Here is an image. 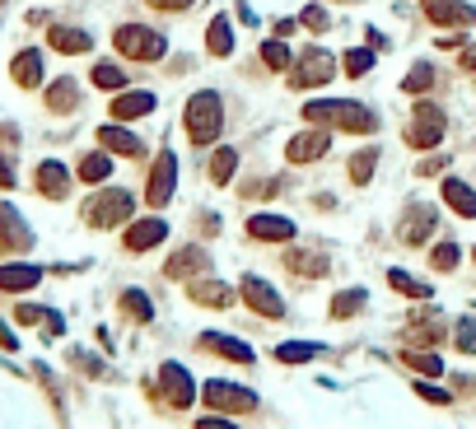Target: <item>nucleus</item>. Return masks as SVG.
<instances>
[{
  "label": "nucleus",
  "mask_w": 476,
  "mask_h": 429,
  "mask_svg": "<svg viewBox=\"0 0 476 429\" xmlns=\"http://www.w3.org/2000/svg\"><path fill=\"white\" fill-rule=\"evenodd\" d=\"M113 43L127 61H163V52H169V37L159 29H145V24H121L113 33Z\"/></svg>",
  "instance_id": "nucleus-4"
},
{
  "label": "nucleus",
  "mask_w": 476,
  "mask_h": 429,
  "mask_svg": "<svg viewBox=\"0 0 476 429\" xmlns=\"http://www.w3.org/2000/svg\"><path fill=\"white\" fill-rule=\"evenodd\" d=\"M238 294H243V303L247 309H253L257 318H285V299L271 290V285H266L262 276H243V285H238Z\"/></svg>",
  "instance_id": "nucleus-9"
},
{
  "label": "nucleus",
  "mask_w": 476,
  "mask_h": 429,
  "mask_svg": "<svg viewBox=\"0 0 476 429\" xmlns=\"http://www.w3.org/2000/svg\"><path fill=\"white\" fill-rule=\"evenodd\" d=\"M444 127H448V117H444L439 103H416V112H411V121H406V145L411 150L444 145Z\"/></svg>",
  "instance_id": "nucleus-6"
},
{
  "label": "nucleus",
  "mask_w": 476,
  "mask_h": 429,
  "mask_svg": "<svg viewBox=\"0 0 476 429\" xmlns=\"http://www.w3.org/2000/svg\"><path fill=\"white\" fill-rule=\"evenodd\" d=\"M131 210H136V196L121 192V187H108V192H98L85 206V219L94 224V229H117V224L131 219Z\"/></svg>",
  "instance_id": "nucleus-5"
},
{
  "label": "nucleus",
  "mask_w": 476,
  "mask_h": 429,
  "mask_svg": "<svg viewBox=\"0 0 476 429\" xmlns=\"http://www.w3.org/2000/svg\"><path fill=\"white\" fill-rule=\"evenodd\" d=\"M113 177V154L108 150H94L79 159V182H89V187H98V182Z\"/></svg>",
  "instance_id": "nucleus-29"
},
{
  "label": "nucleus",
  "mask_w": 476,
  "mask_h": 429,
  "mask_svg": "<svg viewBox=\"0 0 476 429\" xmlns=\"http://www.w3.org/2000/svg\"><path fill=\"white\" fill-rule=\"evenodd\" d=\"M43 280V271L38 267H0V290H33V285Z\"/></svg>",
  "instance_id": "nucleus-33"
},
{
  "label": "nucleus",
  "mask_w": 476,
  "mask_h": 429,
  "mask_svg": "<svg viewBox=\"0 0 476 429\" xmlns=\"http://www.w3.org/2000/svg\"><path fill=\"white\" fill-rule=\"evenodd\" d=\"M38 192L52 196V201L66 196V192H71V169H66V163H56V159L38 163Z\"/></svg>",
  "instance_id": "nucleus-20"
},
{
  "label": "nucleus",
  "mask_w": 476,
  "mask_h": 429,
  "mask_svg": "<svg viewBox=\"0 0 476 429\" xmlns=\"http://www.w3.org/2000/svg\"><path fill=\"white\" fill-rule=\"evenodd\" d=\"M47 43H52L56 52H66V56H79V52L94 47V37H89L85 29H61V24H56V29L47 33Z\"/></svg>",
  "instance_id": "nucleus-28"
},
{
  "label": "nucleus",
  "mask_w": 476,
  "mask_h": 429,
  "mask_svg": "<svg viewBox=\"0 0 476 429\" xmlns=\"http://www.w3.org/2000/svg\"><path fill=\"white\" fill-rule=\"evenodd\" d=\"M285 271L289 276H304V280H322L327 271H332V257H322V252H295V248H289L285 252Z\"/></svg>",
  "instance_id": "nucleus-21"
},
{
  "label": "nucleus",
  "mask_w": 476,
  "mask_h": 429,
  "mask_svg": "<svg viewBox=\"0 0 476 429\" xmlns=\"http://www.w3.org/2000/svg\"><path fill=\"white\" fill-rule=\"evenodd\" d=\"M205 52L211 56H234V24L224 14H215L211 24H205Z\"/></svg>",
  "instance_id": "nucleus-25"
},
{
  "label": "nucleus",
  "mask_w": 476,
  "mask_h": 429,
  "mask_svg": "<svg viewBox=\"0 0 476 429\" xmlns=\"http://www.w3.org/2000/svg\"><path fill=\"white\" fill-rule=\"evenodd\" d=\"M182 131H188L192 145H215L224 131V98L215 89H196L182 108Z\"/></svg>",
  "instance_id": "nucleus-2"
},
{
  "label": "nucleus",
  "mask_w": 476,
  "mask_h": 429,
  "mask_svg": "<svg viewBox=\"0 0 476 429\" xmlns=\"http://www.w3.org/2000/svg\"><path fill=\"white\" fill-rule=\"evenodd\" d=\"M374 169H379V150H374V145H364V150L350 154V182H355V187H369Z\"/></svg>",
  "instance_id": "nucleus-32"
},
{
  "label": "nucleus",
  "mask_w": 476,
  "mask_h": 429,
  "mask_svg": "<svg viewBox=\"0 0 476 429\" xmlns=\"http://www.w3.org/2000/svg\"><path fill=\"white\" fill-rule=\"evenodd\" d=\"M169 280H182V276H205L211 271V257H205V248H182V252H173V261L169 267Z\"/></svg>",
  "instance_id": "nucleus-23"
},
{
  "label": "nucleus",
  "mask_w": 476,
  "mask_h": 429,
  "mask_svg": "<svg viewBox=\"0 0 476 429\" xmlns=\"http://www.w3.org/2000/svg\"><path fill=\"white\" fill-rule=\"evenodd\" d=\"M430 267L434 271H458V243H434V248H430Z\"/></svg>",
  "instance_id": "nucleus-41"
},
{
  "label": "nucleus",
  "mask_w": 476,
  "mask_h": 429,
  "mask_svg": "<svg viewBox=\"0 0 476 429\" xmlns=\"http://www.w3.org/2000/svg\"><path fill=\"white\" fill-rule=\"evenodd\" d=\"M402 341H406V345H425V351H430V345H439V341H444V318H439V313H434V309L416 313V318H411V322H406V332H402Z\"/></svg>",
  "instance_id": "nucleus-15"
},
{
  "label": "nucleus",
  "mask_w": 476,
  "mask_h": 429,
  "mask_svg": "<svg viewBox=\"0 0 476 429\" xmlns=\"http://www.w3.org/2000/svg\"><path fill=\"white\" fill-rule=\"evenodd\" d=\"M262 66H271V70H289L295 66V52H289L280 37H271V43H262Z\"/></svg>",
  "instance_id": "nucleus-39"
},
{
  "label": "nucleus",
  "mask_w": 476,
  "mask_h": 429,
  "mask_svg": "<svg viewBox=\"0 0 476 429\" xmlns=\"http://www.w3.org/2000/svg\"><path fill=\"white\" fill-rule=\"evenodd\" d=\"M299 24H295V19H280V24H276V37H289V33H295Z\"/></svg>",
  "instance_id": "nucleus-49"
},
{
  "label": "nucleus",
  "mask_w": 476,
  "mask_h": 429,
  "mask_svg": "<svg viewBox=\"0 0 476 429\" xmlns=\"http://www.w3.org/2000/svg\"><path fill=\"white\" fill-rule=\"evenodd\" d=\"M364 309H369V294H364V290H341L332 303H327L332 322H350V318H360Z\"/></svg>",
  "instance_id": "nucleus-27"
},
{
  "label": "nucleus",
  "mask_w": 476,
  "mask_h": 429,
  "mask_svg": "<svg viewBox=\"0 0 476 429\" xmlns=\"http://www.w3.org/2000/svg\"><path fill=\"white\" fill-rule=\"evenodd\" d=\"M10 75L19 79L24 89H33V85H43V52H19L14 61H10Z\"/></svg>",
  "instance_id": "nucleus-26"
},
{
  "label": "nucleus",
  "mask_w": 476,
  "mask_h": 429,
  "mask_svg": "<svg viewBox=\"0 0 476 429\" xmlns=\"http://www.w3.org/2000/svg\"><path fill=\"white\" fill-rule=\"evenodd\" d=\"M201 351H211V355H220V359H234V364H253V359H257L253 345H243V341H234V336H215V332L201 336Z\"/></svg>",
  "instance_id": "nucleus-22"
},
{
  "label": "nucleus",
  "mask_w": 476,
  "mask_h": 429,
  "mask_svg": "<svg viewBox=\"0 0 476 429\" xmlns=\"http://www.w3.org/2000/svg\"><path fill=\"white\" fill-rule=\"evenodd\" d=\"M327 150H332V127H308V131H299V136H289L285 159H289V163H318Z\"/></svg>",
  "instance_id": "nucleus-10"
},
{
  "label": "nucleus",
  "mask_w": 476,
  "mask_h": 429,
  "mask_svg": "<svg viewBox=\"0 0 476 429\" xmlns=\"http://www.w3.org/2000/svg\"><path fill=\"white\" fill-rule=\"evenodd\" d=\"M173 192H178V154L159 150L154 169H150V182H145V201H150V206H169Z\"/></svg>",
  "instance_id": "nucleus-8"
},
{
  "label": "nucleus",
  "mask_w": 476,
  "mask_h": 429,
  "mask_svg": "<svg viewBox=\"0 0 476 429\" xmlns=\"http://www.w3.org/2000/svg\"><path fill=\"white\" fill-rule=\"evenodd\" d=\"M196 429H238V425H234L230 416H220V411H215V416H201Z\"/></svg>",
  "instance_id": "nucleus-46"
},
{
  "label": "nucleus",
  "mask_w": 476,
  "mask_h": 429,
  "mask_svg": "<svg viewBox=\"0 0 476 429\" xmlns=\"http://www.w3.org/2000/svg\"><path fill=\"white\" fill-rule=\"evenodd\" d=\"M439 196H444V206H448L453 215L476 219V187H467L463 177H444V182H439Z\"/></svg>",
  "instance_id": "nucleus-18"
},
{
  "label": "nucleus",
  "mask_w": 476,
  "mask_h": 429,
  "mask_svg": "<svg viewBox=\"0 0 476 429\" xmlns=\"http://www.w3.org/2000/svg\"><path fill=\"white\" fill-rule=\"evenodd\" d=\"M79 103V85H75V79H56V85L47 89V108L52 112H71Z\"/></svg>",
  "instance_id": "nucleus-34"
},
{
  "label": "nucleus",
  "mask_w": 476,
  "mask_h": 429,
  "mask_svg": "<svg viewBox=\"0 0 476 429\" xmlns=\"http://www.w3.org/2000/svg\"><path fill=\"white\" fill-rule=\"evenodd\" d=\"M388 285H392V290H397V294H406V299H416V303H425L434 290H430V285L425 280H416V276H406L402 267H392L388 271Z\"/></svg>",
  "instance_id": "nucleus-31"
},
{
  "label": "nucleus",
  "mask_w": 476,
  "mask_h": 429,
  "mask_svg": "<svg viewBox=\"0 0 476 429\" xmlns=\"http://www.w3.org/2000/svg\"><path fill=\"white\" fill-rule=\"evenodd\" d=\"M337 66H341V61L327 47H304L295 56V66H289V85H295V89H322V85H332Z\"/></svg>",
  "instance_id": "nucleus-3"
},
{
  "label": "nucleus",
  "mask_w": 476,
  "mask_h": 429,
  "mask_svg": "<svg viewBox=\"0 0 476 429\" xmlns=\"http://www.w3.org/2000/svg\"><path fill=\"white\" fill-rule=\"evenodd\" d=\"M458 61H463V70H472V75H476V43H467Z\"/></svg>",
  "instance_id": "nucleus-48"
},
{
  "label": "nucleus",
  "mask_w": 476,
  "mask_h": 429,
  "mask_svg": "<svg viewBox=\"0 0 476 429\" xmlns=\"http://www.w3.org/2000/svg\"><path fill=\"white\" fill-rule=\"evenodd\" d=\"M425 19L439 29H472L476 5H467V0H425Z\"/></svg>",
  "instance_id": "nucleus-11"
},
{
  "label": "nucleus",
  "mask_w": 476,
  "mask_h": 429,
  "mask_svg": "<svg viewBox=\"0 0 476 429\" xmlns=\"http://www.w3.org/2000/svg\"><path fill=\"white\" fill-rule=\"evenodd\" d=\"M121 313H127L131 322H150L154 318V303L145 299L140 290H127V294H121Z\"/></svg>",
  "instance_id": "nucleus-40"
},
{
  "label": "nucleus",
  "mask_w": 476,
  "mask_h": 429,
  "mask_svg": "<svg viewBox=\"0 0 476 429\" xmlns=\"http://www.w3.org/2000/svg\"><path fill=\"white\" fill-rule=\"evenodd\" d=\"M402 89H406V94H425V89H434V66H430V61L411 66V75L402 79Z\"/></svg>",
  "instance_id": "nucleus-42"
},
{
  "label": "nucleus",
  "mask_w": 476,
  "mask_h": 429,
  "mask_svg": "<svg viewBox=\"0 0 476 429\" xmlns=\"http://www.w3.org/2000/svg\"><path fill=\"white\" fill-rule=\"evenodd\" d=\"M416 397H425L430 406H453L448 387H434V383H416Z\"/></svg>",
  "instance_id": "nucleus-45"
},
{
  "label": "nucleus",
  "mask_w": 476,
  "mask_h": 429,
  "mask_svg": "<svg viewBox=\"0 0 476 429\" xmlns=\"http://www.w3.org/2000/svg\"><path fill=\"white\" fill-rule=\"evenodd\" d=\"M304 121H308V127L350 131V136L379 131V112L364 108V103H355V98H313V103H304Z\"/></svg>",
  "instance_id": "nucleus-1"
},
{
  "label": "nucleus",
  "mask_w": 476,
  "mask_h": 429,
  "mask_svg": "<svg viewBox=\"0 0 476 429\" xmlns=\"http://www.w3.org/2000/svg\"><path fill=\"white\" fill-rule=\"evenodd\" d=\"M159 108V98L150 94V89H121L117 98H113V117L117 121H136V117H150Z\"/></svg>",
  "instance_id": "nucleus-17"
},
{
  "label": "nucleus",
  "mask_w": 476,
  "mask_h": 429,
  "mask_svg": "<svg viewBox=\"0 0 476 429\" xmlns=\"http://www.w3.org/2000/svg\"><path fill=\"white\" fill-rule=\"evenodd\" d=\"M163 238H169V224H163L159 215H150V219H136L121 243H127V252H150V248H159Z\"/></svg>",
  "instance_id": "nucleus-16"
},
{
  "label": "nucleus",
  "mask_w": 476,
  "mask_h": 429,
  "mask_svg": "<svg viewBox=\"0 0 476 429\" xmlns=\"http://www.w3.org/2000/svg\"><path fill=\"white\" fill-rule=\"evenodd\" d=\"M89 79H94L98 89H113V94H121V89H127V70H121V66H113V61H98Z\"/></svg>",
  "instance_id": "nucleus-37"
},
{
  "label": "nucleus",
  "mask_w": 476,
  "mask_h": 429,
  "mask_svg": "<svg viewBox=\"0 0 476 429\" xmlns=\"http://www.w3.org/2000/svg\"><path fill=\"white\" fill-rule=\"evenodd\" d=\"M145 5H154V10H169V14H178V10H192L196 0H145Z\"/></svg>",
  "instance_id": "nucleus-47"
},
{
  "label": "nucleus",
  "mask_w": 476,
  "mask_h": 429,
  "mask_svg": "<svg viewBox=\"0 0 476 429\" xmlns=\"http://www.w3.org/2000/svg\"><path fill=\"white\" fill-rule=\"evenodd\" d=\"M299 229H295V219H285L276 210H257L253 219H247V238H257V243H289Z\"/></svg>",
  "instance_id": "nucleus-12"
},
{
  "label": "nucleus",
  "mask_w": 476,
  "mask_h": 429,
  "mask_svg": "<svg viewBox=\"0 0 476 429\" xmlns=\"http://www.w3.org/2000/svg\"><path fill=\"white\" fill-rule=\"evenodd\" d=\"M322 355V345H308V341H285L276 345V359L280 364H308V359H318Z\"/></svg>",
  "instance_id": "nucleus-36"
},
{
  "label": "nucleus",
  "mask_w": 476,
  "mask_h": 429,
  "mask_svg": "<svg viewBox=\"0 0 476 429\" xmlns=\"http://www.w3.org/2000/svg\"><path fill=\"white\" fill-rule=\"evenodd\" d=\"M192 303H201V309H230L234 290L224 280H192Z\"/></svg>",
  "instance_id": "nucleus-24"
},
{
  "label": "nucleus",
  "mask_w": 476,
  "mask_h": 429,
  "mask_svg": "<svg viewBox=\"0 0 476 429\" xmlns=\"http://www.w3.org/2000/svg\"><path fill=\"white\" fill-rule=\"evenodd\" d=\"M434 224H439L434 206H425V201H411L406 215H402V243H406V248H416V243H425V238L434 234Z\"/></svg>",
  "instance_id": "nucleus-13"
},
{
  "label": "nucleus",
  "mask_w": 476,
  "mask_h": 429,
  "mask_svg": "<svg viewBox=\"0 0 476 429\" xmlns=\"http://www.w3.org/2000/svg\"><path fill=\"white\" fill-rule=\"evenodd\" d=\"M299 24H304V29H313V33H327V29H332V14H327L322 5H308V10L299 14Z\"/></svg>",
  "instance_id": "nucleus-44"
},
{
  "label": "nucleus",
  "mask_w": 476,
  "mask_h": 429,
  "mask_svg": "<svg viewBox=\"0 0 476 429\" xmlns=\"http://www.w3.org/2000/svg\"><path fill=\"white\" fill-rule=\"evenodd\" d=\"M472 261H476V248H472Z\"/></svg>",
  "instance_id": "nucleus-50"
},
{
  "label": "nucleus",
  "mask_w": 476,
  "mask_h": 429,
  "mask_svg": "<svg viewBox=\"0 0 476 429\" xmlns=\"http://www.w3.org/2000/svg\"><path fill=\"white\" fill-rule=\"evenodd\" d=\"M234 169H238V150L220 145V150L211 154V182H215V187H224V182L234 177Z\"/></svg>",
  "instance_id": "nucleus-35"
},
{
  "label": "nucleus",
  "mask_w": 476,
  "mask_h": 429,
  "mask_svg": "<svg viewBox=\"0 0 476 429\" xmlns=\"http://www.w3.org/2000/svg\"><path fill=\"white\" fill-rule=\"evenodd\" d=\"M341 70H346L350 79L369 75V70H374V52H369V47H350V52L341 56Z\"/></svg>",
  "instance_id": "nucleus-38"
},
{
  "label": "nucleus",
  "mask_w": 476,
  "mask_h": 429,
  "mask_svg": "<svg viewBox=\"0 0 476 429\" xmlns=\"http://www.w3.org/2000/svg\"><path fill=\"white\" fill-rule=\"evenodd\" d=\"M98 145L108 150V154H127V159H136V154H145V140L136 136V131H127V127H98Z\"/></svg>",
  "instance_id": "nucleus-19"
},
{
  "label": "nucleus",
  "mask_w": 476,
  "mask_h": 429,
  "mask_svg": "<svg viewBox=\"0 0 476 429\" xmlns=\"http://www.w3.org/2000/svg\"><path fill=\"white\" fill-rule=\"evenodd\" d=\"M159 378H163V401L169 406H192V397H196V383H192V374L182 369V364H163L159 369Z\"/></svg>",
  "instance_id": "nucleus-14"
},
{
  "label": "nucleus",
  "mask_w": 476,
  "mask_h": 429,
  "mask_svg": "<svg viewBox=\"0 0 476 429\" xmlns=\"http://www.w3.org/2000/svg\"><path fill=\"white\" fill-rule=\"evenodd\" d=\"M453 345H458L463 355H476V318H458V332H453Z\"/></svg>",
  "instance_id": "nucleus-43"
},
{
  "label": "nucleus",
  "mask_w": 476,
  "mask_h": 429,
  "mask_svg": "<svg viewBox=\"0 0 476 429\" xmlns=\"http://www.w3.org/2000/svg\"><path fill=\"white\" fill-rule=\"evenodd\" d=\"M201 397L211 411L220 416H243V411H257V392L253 387H238V383H224V378H211L201 387Z\"/></svg>",
  "instance_id": "nucleus-7"
},
{
  "label": "nucleus",
  "mask_w": 476,
  "mask_h": 429,
  "mask_svg": "<svg viewBox=\"0 0 476 429\" xmlns=\"http://www.w3.org/2000/svg\"><path fill=\"white\" fill-rule=\"evenodd\" d=\"M402 369H416L425 378H439L444 374V359L434 355V351H416V345H406V351H402Z\"/></svg>",
  "instance_id": "nucleus-30"
}]
</instances>
